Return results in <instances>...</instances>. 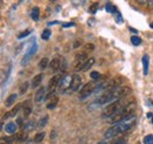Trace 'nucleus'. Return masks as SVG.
I'll list each match as a JSON object with an SVG mask.
<instances>
[{
	"label": "nucleus",
	"mask_w": 153,
	"mask_h": 144,
	"mask_svg": "<svg viewBox=\"0 0 153 144\" xmlns=\"http://www.w3.org/2000/svg\"><path fill=\"white\" fill-rule=\"evenodd\" d=\"M60 66H61V62H60V60H59L58 57H54V59L50 62V67H51V69H52L53 72H58V69L60 68Z\"/></svg>",
	"instance_id": "obj_15"
},
{
	"label": "nucleus",
	"mask_w": 153,
	"mask_h": 144,
	"mask_svg": "<svg viewBox=\"0 0 153 144\" xmlns=\"http://www.w3.org/2000/svg\"><path fill=\"white\" fill-rule=\"evenodd\" d=\"M134 124H135V116H132L125 121H121V122L114 124L112 128L107 129V131L104 134V138H114L117 136L128 131Z\"/></svg>",
	"instance_id": "obj_1"
},
{
	"label": "nucleus",
	"mask_w": 153,
	"mask_h": 144,
	"mask_svg": "<svg viewBox=\"0 0 153 144\" xmlns=\"http://www.w3.org/2000/svg\"><path fill=\"white\" fill-rule=\"evenodd\" d=\"M42 77H44V75H42V74H38V75H36V76L32 79V82H31V87H32V88H37V87H39V86L41 84Z\"/></svg>",
	"instance_id": "obj_12"
},
{
	"label": "nucleus",
	"mask_w": 153,
	"mask_h": 144,
	"mask_svg": "<svg viewBox=\"0 0 153 144\" xmlns=\"http://www.w3.org/2000/svg\"><path fill=\"white\" fill-rule=\"evenodd\" d=\"M39 15H40V10H39V7L36 6V7L32 10V12H31V18L33 19L34 21H38Z\"/></svg>",
	"instance_id": "obj_18"
},
{
	"label": "nucleus",
	"mask_w": 153,
	"mask_h": 144,
	"mask_svg": "<svg viewBox=\"0 0 153 144\" xmlns=\"http://www.w3.org/2000/svg\"><path fill=\"white\" fill-rule=\"evenodd\" d=\"M28 144H30V143H28Z\"/></svg>",
	"instance_id": "obj_38"
},
{
	"label": "nucleus",
	"mask_w": 153,
	"mask_h": 144,
	"mask_svg": "<svg viewBox=\"0 0 153 144\" xmlns=\"http://www.w3.org/2000/svg\"><path fill=\"white\" fill-rule=\"evenodd\" d=\"M50 36H51V31H50L48 28L44 29V32H42V34H41V39H42V40H48Z\"/></svg>",
	"instance_id": "obj_25"
},
{
	"label": "nucleus",
	"mask_w": 153,
	"mask_h": 144,
	"mask_svg": "<svg viewBox=\"0 0 153 144\" xmlns=\"http://www.w3.org/2000/svg\"><path fill=\"white\" fill-rule=\"evenodd\" d=\"M94 62H96V60L93 59V57H90L85 63H84V66L81 67V72H86V71H88V69H91V67L94 65Z\"/></svg>",
	"instance_id": "obj_14"
},
{
	"label": "nucleus",
	"mask_w": 153,
	"mask_h": 144,
	"mask_svg": "<svg viewBox=\"0 0 153 144\" xmlns=\"http://www.w3.org/2000/svg\"><path fill=\"white\" fill-rule=\"evenodd\" d=\"M36 126H37V124H36L34 121H28L27 124L25 126V129H26V131H32V130L36 129Z\"/></svg>",
	"instance_id": "obj_22"
},
{
	"label": "nucleus",
	"mask_w": 153,
	"mask_h": 144,
	"mask_svg": "<svg viewBox=\"0 0 153 144\" xmlns=\"http://www.w3.org/2000/svg\"><path fill=\"white\" fill-rule=\"evenodd\" d=\"M87 54L86 53H80V54H76V60H74V65H76V71H80L81 67L84 66V63L87 61Z\"/></svg>",
	"instance_id": "obj_8"
},
{
	"label": "nucleus",
	"mask_w": 153,
	"mask_h": 144,
	"mask_svg": "<svg viewBox=\"0 0 153 144\" xmlns=\"http://www.w3.org/2000/svg\"><path fill=\"white\" fill-rule=\"evenodd\" d=\"M147 117H153V115L151 112H149V114H147Z\"/></svg>",
	"instance_id": "obj_36"
},
{
	"label": "nucleus",
	"mask_w": 153,
	"mask_h": 144,
	"mask_svg": "<svg viewBox=\"0 0 153 144\" xmlns=\"http://www.w3.org/2000/svg\"><path fill=\"white\" fill-rule=\"evenodd\" d=\"M128 103H130V102H128ZM128 103H126L124 98L118 100V101H114V102L110 103V104H108L106 108L104 109V111H102V117L111 118L112 116H114L115 114H118V112H119L121 109L124 108L126 104H128Z\"/></svg>",
	"instance_id": "obj_3"
},
{
	"label": "nucleus",
	"mask_w": 153,
	"mask_h": 144,
	"mask_svg": "<svg viewBox=\"0 0 153 144\" xmlns=\"http://www.w3.org/2000/svg\"><path fill=\"white\" fill-rule=\"evenodd\" d=\"M90 75H91V79L94 80V81H97V80L100 79V73H98V72H92Z\"/></svg>",
	"instance_id": "obj_30"
},
{
	"label": "nucleus",
	"mask_w": 153,
	"mask_h": 144,
	"mask_svg": "<svg viewBox=\"0 0 153 144\" xmlns=\"http://www.w3.org/2000/svg\"><path fill=\"white\" fill-rule=\"evenodd\" d=\"M47 121H48V116H44L42 118L39 120L38 124H37V128H38V129H42L44 126L47 124Z\"/></svg>",
	"instance_id": "obj_20"
},
{
	"label": "nucleus",
	"mask_w": 153,
	"mask_h": 144,
	"mask_svg": "<svg viewBox=\"0 0 153 144\" xmlns=\"http://www.w3.org/2000/svg\"><path fill=\"white\" fill-rule=\"evenodd\" d=\"M150 63V57L149 55H144L143 56V68H144V75H147L149 74V65Z\"/></svg>",
	"instance_id": "obj_16"
},
{
	"label": "nucleus",
	"mask_w": 153,
	"mask_h": 144,
	"mask_svg": "<svg viewBox=\"0 0 153 144\" xmlns=\"http://www.w3.org/2000/svg\"><path fill=\"white\" fill-rule=\"evenodd\" d=\"M17 124L16 123H13V122H10V123H7L6 126H5V131L7 132V134H11V135H13V134H16L17 132Z\"/></svg>",
	"instance_id": "obj_13"
},
{
	"label": "nucleus",
	"mask_w": 153,
	"mask_h": 144,
	"mask_svg": "<svg viewBox=\"0 0 153 144\" xmlns=\"http://www.w3.org/2000/svg\"><path fill=\"white\" fill-rule=\"evenodd\" d=\"M22 108H24V115H25V117H27L32 112V107H31L30 102H26L25 104H22Z\"/></svg>",
	"instance_id": "obj_19"
},
{
	"label": "nucleus",
	"mask_w": 153,
	"mask_h": 144,
	"mask_svg": "<svg viewBox=\"0 0 153 144\" xmlns=\"http://www.w3.org/2000/svg\"><path fill=\"white\" fill-rule=\"evenodd\" d=\"M98 7H99V6H98V4L92 5V6H91V8H90V12H91V13H96L97 10H98Z\"/></svg>",
	"instance_id": "obj_32"
},
{
	"label": "nucleus",
	"mask_w": 153,
	"mask_h": 144,
	"mask_svg": "<svg viewBox=\"0 0 153 144\" xmlns=\"http://www.w3.org/2000/svg\"><path fill=\"white\" fill-rule=\"evenodd\" d=\"M17 123H18L19 126H22V118H18V121H17Z\"/></svg>",
	"instance_id": "obj_35"
},
{
	"label": "nucleus",
	"mask_w": 153,
	"mask_h": 144,
	"mask_svg": "<svg viewBox=\"0 0 153 144\" xmlns=\"http://www.w3.org/2000/svg\"><path fill=\"white\" fill-rule=\"evenodd\" d=\"M71 80H72V76H70V75L62 76L61 80H60V82H59V86H58V91L59 93H66L67 90H70Z\"/></svg>",
	"instance_id": "obj_6"
},
{
	"label": "nucleus",
	"mask_w": 153,
	"mask_h": 144,
	"mask_svg": "<svg viewBox=\"0 0 153 144\" xmlns=\"http://www.w3.org/2000/svg\"><path fill=\"white\" fill-rule=\"evenodd\" d=\"M48 65H50L48 59H47V57H44V59H41V60H40V62H39V68L42 71V69H45Z\"/></svg>",
	"instance_id": "obj_21"
},
{
	"label": "nucleus",
	"mask_w": 153,
	"mask_h": 144,
	"mask_svg": "<svg viewBox=\"0 0 153 144\" xmlns=\"http://www.w3.org/2000/svg\"><path fill=\"white\" fill-rule=\"evenodd\" d=\"M37 49H38V45L34 42V43L26 51V53H25V55H24V57H22V60H21V65H22V66H25V65L28 63V61L32 59V56L36 54Z\"/></svg>",
	"instance_id": "obj_7"
},
{
	"label": "nucleus",
	"mask_w": 153,
	"mask_h": 144,
	"mask_svg": "<svg viewBox=\"0 0 153 144\" xmlns=\"http://www.w3.org/2000/svg\"><path fill=\"white\" fill-rule=\"evenodd\" d=\"M97 87H98V83H97V82H88V83H86V84L81 88V90H80V95H79L80 100L87 98L91 94H93V93L96 91Z\"/></svg>",
	"instance_id": "obj_4"
},
{
	"label": "nucleus",
	"mask_w": 153,
	"mask_h": 144,
	"mask_svg": "<svg viewBox=\"0 0 153 144\" xmlns=\"http://www.w3.org/2000/svg\"><path fill=\"white\" fill-rule=\"evenodd\" d=\"M16 100H17V94H12V95H10V96L6 98V101H5V106H6L7 108L12 107L13 103L16 102Z\"/></svg>",
	"instance_id": "obj_17"
},
{
	"label": "nucleus",
	"mask_w": 153,
	"mask_h": 144,
	"mask_svg": "<svg viewBox=\"0 0 153 144\" xmlns=\"http://www.w3.org/2000/svg\"><path fill=\"white\" fill-rule=\"evenodd\" d=\"M28 34H31V29H26L25 32L20 33L19 35H18V39H22V37H26V36L28 35Z\"/></svg>",
	"instance_id": "obj_31"
},
{
	"label": "nucleus",
	"mask_w": 153,
	"mask_h": 144,
	"mask_svg": "<svg viewBox=\"0 0 153 144\" xmlns=\"http://www.w3.org/2000/svg\"><path fill=\"white\" fill-rule=\"evenodd\" d=\"M57 103H58V97L57 96H54L53 100H52V102L47 104V109H54L56 108V106H57Z\"/></svg>",
	"instance_id": "obj_27"
},
{
	"label": "nucleus",
	"mask_w": 153,
	"mask_h": 144,
	"mask_svg": "<svg viewBox=\"0 0 153 144\" xmlns=\"http://www.w3.org/2000/svg\"><path fill=\"white\" fill-rule=\"evenodd\" d=\"M152 124H153V117H152Z\"/></svg>",
	"instance_id": "obj_37"
},
{
	"label": "nucleus",
	"mask_w": 153,
	"mask_h": 144,
	"mask_svg": "<svg viewBox=\"0 0 153 144\" xmlns=\"http://www.w3.org/2000/svg\"><path fill=\"white\" fill-rule=\"evenodd\" d=\"M93 48H94V47H93V45H91V43L86 46V51H93Z\"/></svg>",
	"instance_id": "obj_33"
},
{
	"label": "nucleus",
	"mask_w": 153,
	"mask_h": 144,
	"mask_svg": "<svg viewBox=\"0 0 153 144\" xmlns=\"http://www.w3.org/2000/svg\"><path fill=\"white\" fill-rule=\"evenodd\" d=\"M74 26V22H70V24H64V27H71Z\"/></svg>",
	"instance_id": "obj_34"
},
{
	"label": "nucleus",
	"mask_w": 153,
	"mask_h": 144,
	"mask_svg": "<svg viewBox=\"0 0 153 144\" xmlns=\"http://www.w3.org/2000/svg\"><path fill=\"white\" fill-rule=\"evenodd\" d=\"M80 86H81V76H80L79 74H74V75H72L70 90H72V91H76V90L80 88Z\"/></svg>",
	"instance_id": "obj_9"
},
{
	"label": "nucleus",
	"mask_w": 153,
	"mask_h": 144,
	"mask_svg": "<svg viewBox=\"0 0 153 144\" xmlns=\"http://www.w3.org/2000/svg\"><path fill=\"white\" fill-rule=\"evenodd\" d=\"M27 89H28V82H22V84L20 86L19 88V93L22 95V94H25L27 91Z\"/></svg>",
	"instance_id": "obj_24"
},
{
	"label": "nucleus",
	"mask_w": 153,
	"mask_h": 144,
	"mask_svg": "<svg viewBox=\"0 0 153 144\" xmlns=\"http://www.w3.org/2000/svg\"><path fill=\"white\" fill-rule=\"evenodd\" d=\"M144 144H153V135H147L144 137Z\"/></svg>",
	"instance_id": "obj_29"
},
{
	"label": "nucleus",
	"mask_w": 153,
	"mask_h": 144,
	"mask_svg": "<svg viewBox=\"0 0 153 144\" xmlns=\"http://www.w3.org/2000/svg\"><path fill=\"white\" fill-rule=\"evenodd\" d=\"M134 112H135V104L132 102V103L126 104L118 114H115L114 116L108 118V122L113 123V124H117V123H119L121 121H125V120H127V118H130L132 116H135Z\"/></svg>",
	"instance_id": "obj_2"
},
{
	"label": "nucleus",
	"mask_w": 153,
	"mask_h": 144,
	"mask_svg": "<svg viewBox=\"0 0 153 144\" xmlns=\"http://www.w3.org/2000/svg\"><path fill=\"white\" fill-rule=\"evenodd\" d=\"M45 97H46V88H45V87H40L38 89V91L36 93L34 101H36V102H40V101H42Z\"/></svg>",
	"instance_id": "obj_10"
},
{
	"label": "nucleus",
	"mask_w": 153,
	"mask_h": 144,
	"mask_svg": "<svg viewBox=\"0 0 153 144\" xmlns=\"http://www.w3.org/2000/svg\"><path fill=\"white\" fill-rule=\"evenodd\" d=\"M21 107H22L21 104H17V106L13 108V110L8 111L7 114H5V115L2 116V120H7V118H10V117H13V116H16V115L18 114V111L20 110V108H21Z\"/></svg>",
	"instance_id": "obj_11"
},
{
	"label": "nucleus",
	"mask_w": 153,
	"mask_h": 144,
	"mask_svg": "<svg viewBox=\"0 0 153 144\" xmlns=\"http://www.w3.org/2000/svg\"><path fill=\"white\" fill-rule=\"evenodd\" d=\"M106 11L110 13H115L117 12V7L113 6L112 4H106Z\"/></svg>",
	"instance_id": "obj_28"
},
{
	"label": "nucleus",
	"mask_w": 153,
	"mask_h": 144,
	"mask_svg": "<svg viewBox=\"0 0 153 144\" xmlns=\"http://www.w3.org/2000/svg\"><path fill=\"white\" fill-rule=\"evenodd\" d=\"M131 42L133 43L134 46H139V45L141 43V39H140L139 36L133 35V36H132V37H131Z\"/></svg>",
	"instance_id": "obj_26"
},
{
	"label": "nucleus",
	"mask_w": 153,
	"mask_h": 144,
	"mask_svg": "<svg viewBox=\"0 0 153 144\" xmlns=\"http://www.w3.org/2000/svg\"><path fill=\"white\" fill-rule=\"evenodd\" d=\"M61 75H54L51 80H50V82H48V87H47V90H48V95L46 96V98H50L52 95H53V93L56 91V89H58V86H59V82H60V80H61Z\"/></svg>",
	"instance_id": "obj_5"
},
{
	"label": "nucleus",
	"mask_w": 153,
	"mask_h": 144,
	"mask_svg": "<svg viewBox=\"0 0 153 144\" xmlns=\"http://www.w3.org/2000/svg\"><path fill=\"white\" fill-rule=\"evenodd\" d=\"M44 137H45V132H39V134H37L36 136H34V142L36 143H40L42 140H44Z\"/></svg>",
	"instance_id": "obj_23"
}]
</instances>
